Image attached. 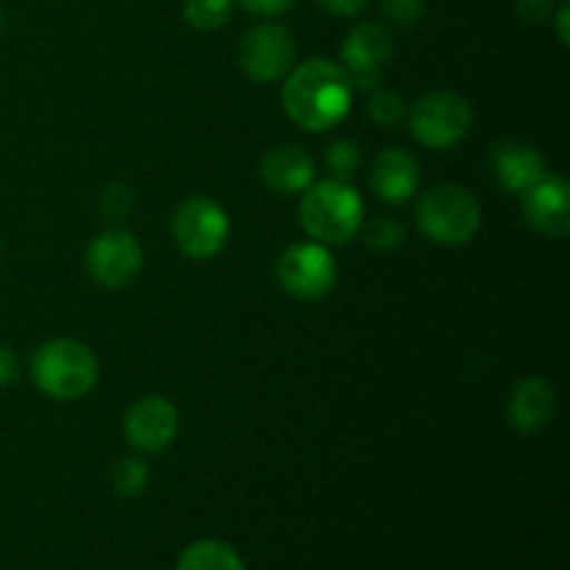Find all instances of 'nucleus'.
Instances as JSON below:
<instances>
[{
	"mask_svg": "<svg viewBox=\"0 0 570 570\" xmlns=\"http://www.w3.org/2000/svg\"><path fill=\"white\" fill-rule=\"evenodd\" d=\"M354 83L343 65L328 59H309L287 72L282 87V106L289 120L304 131H326L351 111Z\"/></svg>",
	"mask_w": 570,
	"mask_h": 570,
	"instance_id": "1",
	"label": "nucleus"
},
{
	"mask_svg": "<svg viewBox=\"0 0 570 570\" xmlns=\"http://www.w3.org/2000/svg\"><path fill=\"white\" fill-rule=\"evenodd\" d=\"M365 220V204L348 181L326 178L304 189L298 223L312 239L323 245H343L356 237Z\"/></svg>",
	"mask_w": 570,
	"mask_h": 570,
	"instance_id": "2",
	"label": "nucleus"
},
{
	"mask_svg": "<svg viewBox=\"0 0 570 570\" xmlns=\"http://www.w3.org/2000/svg\"><path fill=\"white\" fill-rule=\"evenodd\" d=\"M31 379L48 399L78 401L98 384V360L78 340H50L33 354Z\"/></svg>",
	"mask_w": 570,
	"mask_h": 570,
	"instance_id": "3",
	"label": "nucleus"
},
{
	"mask_svg": "<svg viewBox=\"0 0 570 570\" xmlns=\"http://www.w3.org/2000/svg\"><path fill=\"white\" fill-rule=\"evenodd\" d=\"M415 217L417 228L432 243L456 248L476 237L482 226V206L473 198L471 189L460 184H440L417 200Z\"/></svg>",
	"mask_w": 570,
	"mask_h": 570,
	"instance_id": "4",
	"label": "nucleus"
},
{
	"mask_svg": "<svg viewBox=\"0 0 570 570\" xmlns=\"http://www.w3.org/2000/svg\"><path fill=\"white\" fill-rule=\"evenodd\" d=\"M406 126L421 145L445 150L468 137L473 126V111L462 95L429 92L406 111Z\"/></svg>",
	"mask_w": 570,
	"mask_h": 570,
	"instance_id": "5",
	"label": "nucleus"
},
{
	"mask_svg": "<svg viewBox=\"0 0 570 570\" xmlns=\"http://www.w3.org/2000/svg\"><path fill=\"white\" fill-rule=\"evenodd\" d=\"M228 232H232V226H228V215L223 212V206L212 198H204V195H193V198L184 200L170 220V234L178 250L195 262L220 254Z\"/></svg>",
	"mask_w": 570,
	"mask_h": 570,
	"instance_id": "6",
	"label": "nucleus"
},
{
	"mask_svg": "<svg viewBox=\"0 0 570 570\" xmlns=\"http://www.w3.org/2000/svg\"><path fill=\"white\" fill-rule=\"evenodd\" d=\"M295 37L282 22H259L243 37L237 61L254 83H273L287 78L295 65Z\"/></svg>",
	"mask_w": 570,
	"mask_h": 570,
	"instance_id": "7",
	"label": "nucleus"
},
{
	"mask_svg": "<svg viewBox=\"0 0 570 570\" xmlns=\"http://www.w3.org/2000/svg\"><path fill=\"white\" fill-rule=\"evenodd\" d=\"M278 284L301 301H321L337 282V265L323 243L289 245L276 265Z\"/></svg>",
	"mask_w": 570,
	"mask_h": 570,
	"instance_id": "8",
	"label": "nucleus"
},
{
	"mask_svg": "<svg viewBox=\"0 0 570 570\" xmlns=\"http://www.w3.org/2000/svg\"><path fill=\"white\" fill-rule=\"evenodd\" d=\"M142 245L128 228H109L89 243L87 271L104 289H122L142 271Z\"/></svg>",
	"mask_w": 570,
	"mask_h": 570,
	"instance_id": "9",
	"label": "nucleus"
},
{
	"mask_svg": "<svg viewBox=\"0 0 570 570\" xmlns=\"http://www.w3.org/2000/svg\"><path fill=\"white\" fill-rule=\"evenodd\" d=\"M393 37L387 28L379 22H360L340 48V61L354 89H376L382 83L384 67L393 59Z\"/></svg>",
	"mask_w": 570,
	"mask_h": 570,
	"instance_id": "10",
	"label": "nucleus"
},
{
	"mask_svg": "<svg viewBox=\"0 0 570 570\" xmlns=\"http://www.w3.org/2000/svg\"><path fill=\"white\" fill-rule=\"evenodd\" d=\"M122 434L139 454H159L176 440L178 410L161 395H142L122 417Z\"/></svg>",
	"mask_w": 570,
	"mask_h": 570,
	"instance_id": "11",
	"label": "nucleus"
},
{
	"mask_svg": "<svg viewBox=\"0 0 570 570\" xmlns=\"http://www.w3.org/2000/svg\"><path fill=\"white\" fill-rule=\"evenodd\" d=\"M521 215L543 237L562 239L570 232V189L566 178L546 173L521 193Z\"/></svg>",
	"mask_w": 570,
	"mask_h": 570,
	"instance_id": "12",
	"label": "nucleus"
},
{
	"mask_svg": "<svg viewBox=\"0 0 570 570\" xmlns=\"http://www.w3.org/2000/svg\"><path fill=\"white\" fill-rule=\"evenodd\" d=\"M557 395L546 379L529 376L515 384L507 401V417L510 426L521 434H538L554 421Z\"/></svg>",
	"mask_w": 570,
	"mask_h": 570,
	"instance_id": "13",
	"label": "nucleus"
},
{
	"mask_svg": "<svg viewBox=\"0 0 570 570\" xmlns=\"http://www.w3.org/2000/svg\"><path fill=\"white\" fill-rule=\"evenodd\" d=\"M371 189L384 204H406L415 195L421 181V167L417 159L404 148H384L373 159L371 167Z\"/></svg>",
	"mask_w": 570,
	"mask_h": 570,
	"instance_id": "14",
	"label": "nucleus"
},
{
	"mask_svg": "<svg viewBox=\"0 0 570 570\" xmlns=\"http://www.w3.org/2000/svg\"><path fill=\"white\" fill-rule=\"evenodd\" d=\"M262 181L276 195H298L315 184V161L301 145H276L262 159Z\"/></svg>",
	"mask_w": 570,
	"mask_h": 570,
	"instance_id": "15",
	"label": "nucleus"
},
{
	"mask_svg": "<svg viewBox=\"0 0 570 570\" xmlns=\"http://www.w3.org/2000/svg\"><path fill=\"white\" fill-rule=\"evenodd\" d=\"M490 165H493L495 181L518 195L546 176V159L540 156V150L527 142H515V139L493 145Z\"/></svg>",
	"mask_w": 570,
	"mask_h": 570,
	"instance_id": "16",
	"label": "nucleus"
},
{
	"mask_svg": "<svg viewBox=\"0 0 570 570\" xmlns=\"http://www.w3.org/2000/svg\"><path fill=\"white\" fill-rule=\"evenodd\" d=\"M176 570H245V562L223 540H198L184 549Z\"/></svg>",
	"mask_w": 570,
	"mask_h": 570,
	"instance_id": "17",
	"label": "nucleus"
},
{
	"mask_svg": "<svg viewBox=\"0 0 570 570\" xmlns=\"http://www.w3.org/2000/svg\"><path fill=\"white\" fill-rule=\"evenodd\" d=\"M234 14V0H184V22L200 33L220 31Z\"/></svg>",
	"mask_w": 570,
	"mask_h": 570,
	"instance_id": "18",
	"label": "nucleus"
},
{
	"mask_svg": "<svg viewBox=\"0 0 570 570\" xmlns=\"http://www.w3.org/2000/svg\"><path fill=\"white\" fill-rule=\"evenodd\" d=\"M150 482V471L139 456H120L111 468V488L122 499H134L142 493Z\"/></svg>",
	"mask_w": 570,
	"mask_h": 570,
	"instance_id": "19",
	"label": "nucleus"
},
{
	"mask_svg": "<svg viewBox=\"0 0 570 570\" xmlns=\"http://www.w3.org/2000/svg\"><path fill=\"white\" fill-rule=\"evenodd\" d=\"M365 111H367V117L376 122V126L395 128L406 120V111H410V106H406L404 98H401L399 92H393V89L376 87L373 89L371 98H367Z\"/></svg>",
	"mask_w": 570,
	"mask_h": 570,
	"instance_id": "20",
	"label": "nucleus"
},
{
	"mask_svg": "<svg viewBox=\"0 0 570 570\" xmlns=\"http://www.w3.org/2000/svg\"><path fill=\"white\" fill-rule=\"evenodd\" d=\"M323 159H326V167L332 170L334 178H340V181H348V178H354L356 173H360L362 150L354 139H337V142L328 145L326 154H323Z\"/></svg>",
	"mask_w": 570,
	"mask_h": 570,
	"instance_id": "21",
	"label": "nucleus"
},
{
	"mask_svg": "<svg viewBox=\"0 0 570 570\" xmlns=\"http://www.w3.org/2000/svg\"><path fill=\"white\" fill-rule=\"evenodd\" d=\"M362 237H365V245L371 250H379V254H390V250H399L401 245H404V226H401L399 220H393V217H373L371 223L365 226V232H362Z\"/></svg>",
	"mask_w": 570,
	"mask_h": 570,
	"instance_id": "22",
	"label": "nucleus"
},
{
	"mask_svg": "<svg viewBox=\"0 0 570 570\" xmlns=\"http://www.w3.org/2000/svg\"><path fill=\"white\" fill-rule=\"evenodd\" d=\"M384 17L399 28H412L423 20L426 14V3L423 0H379Z\"/></svg>",
	"mask_w": 570,
	"mask_h": 570,
	"instance_id": "23",
	"label": "nucleus"
},
{
	"mask_svg": "<svg viewBox=\"0 0 570 570\" xmlns=\"http://www.w3.org/2000/svg\"><path fill=\"white\" fill-rule=\"evenodd\" d=\"M134 200H137V195H134L131 187H126V184H111V187L100 195V209H104L111 220H122L126 215H131Z\"/></svg>",
	"mask_w": 570,
	"mask_h": 570,
	"instance_id": "24",
	"label": "nucleus"
},
{
	"mask_svg": "<svg viewBox=\"0 0 570 570\" xmlns=\"http://www.w3.org/2000/svg\"><path fill=\"white\" fill-rule=\"evenodd\" d=\"M515 11L523 22L540 26L554 14V0H515Z\"/></svg>",
	"mask_w": 570,
	"mask_h": 570,
	"instance_id": "25",
	"label": "nucleus"
},
{
	"mask_svg": "<svg viewBox=\"0 0 570 570\" xmlns=\"http://www.w3.org/2000/svg\"><path fill=\"white\" fill-rule=\"evenodd\" d=\"M20 376V360H17L14 348L0 340V387H9Z\"/></svg>",
	"mask_w": 570,
	"mask_h": 570,
	"instance_id": "26",
	"label": "nucleus"
},
{
	"mask_svg": "<svg viewBox=\"0 0 570 570\" xmlns=\"http://www.w3.org/2000/svg\"><path fill=\"white\" fill-rule=\"evenodd\" d=\"M237 3L245 6L250 14L273 17V14H284V11H289L298 0H237Z\"/></svg>",
	"mask_w": 570,
	"mask_h": 570,
	"instance_id": "27",
	"label": "nucleus"
},
{
	"mask_svg": "<svg viewBox=\"0 0 570 570\" xmlns=\"http://www.w3.org/2000/svg\"><path fill=\"white\" fill-rule=\"evenodd\" d=\"M315 3L334 17H354L365 11L371 0H315Z\"/></svg>",
	"mask_w": 570,
	"mask_h": 570,
	"instance_id": "28",
	"label": "nucleus"
},
{
	"mask_svg": "<svg viewBox=\"0 0 570 570\" xmlns=\"http://www.w3.org/2000/svg\"><path fill=\"white\" fill-rule=\"evenodd\" d=\"M554 26H557V37H560L562 45H570V31H568V22H570V3L568 0H562L560 9L554 11Z\"/></svg>",
	"mask_w": 570,
	"mask_h": 570,
	"instance_id": "29",
	"label": "nucleus"
},
{
	"mask_svg": "<svg viewBox=\"0 0 570 570\" xmlns=\"http://www.w3.org/2000/svg\"><path fill=\"white\" fill-rule=\"evenodd\" d=\"M0 259H3V239H0Z\"/></svg>",
	"mask_w": 570,
	"mask_h": 570,
	"instance_id": "30",
	"label": "nucleus"
}]
</instances>
